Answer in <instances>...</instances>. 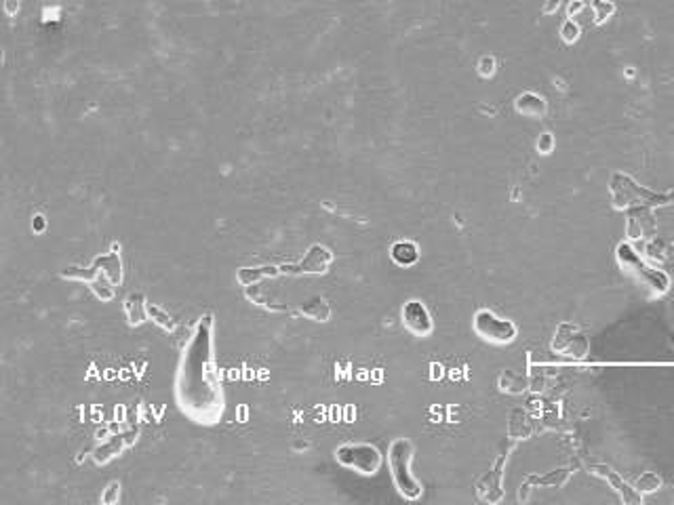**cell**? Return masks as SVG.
Segmentation results:
<instances>
[{
  "mask_svg": "<svg viewBox=\"0 0 674 505\" xmlns=\"http://www.w3.org/2000/svg\"><path fill=\"white\" fill-rule=\"evenodd\" d=\"M175 400L196 424H215L223 413V392L213 354V316H202L183 348L175 373Z\"/></svg>",
  "mask_w": 674,
  "mask_h": 505,
  "instance_id": "cell-1",
  "label": "cell"
},
{
  "mask_svg": "<svg viewBox=\"0 0 674 505\" xmlns=\"http://www.w3.org/2000/svg\"><path fill=\"white\" fill-rule=\"evenodd\" d=\"M609 192L614 198V206L620 211H628L633 206H647V209H658L674 202L673 192H652L643 185H639L633 177L626 173H616L609 181Z\"/></svg>",
  "mask_w": 674,
  "mask_h": 505,
  "instance_id": "cell-2",
  "label": "cell"
},
{
  "mask_svg": "<svg viewBox=\"0 0 674 505\" xmlns=\"http://www.w3.org/2000/svg\"><path fill=\"white\" fill-rule=\"evenodd\" d=\"M413 445L407 438H396L392 440L388 449V466L392 474V483L396 491L407 499V501H417L424 493L420 480L411 474V461H413Z\"/></svg>",
  "mask_w": 674,
  "mask_h": 505,
  "instance_id": "cell-3",
  "label": "cell"
},
{
  "mask_svg": "<svg viewBox=\"0 0 674 505\" xmlns=\"http://www.w3.org/2000/svg\"><path fill=\"white\" fill-rule=\"evenodd\" d=\"M616 259L620 263V268L624 270L626 276H630L633 280H637L641 287H645L647 291H652L654 295H664L670 289V276L649 263H645L641 259V255L628 244V242H620L616 249Z\"/></svg>",
  "mask_w": 674,
  "mask_h": 505,
  "instance_id": "cell-4",
  "label": "cell"
},
{
  "mask_svg": "<svg viewBox=\"0 0 674 505\" xmlns=\"http://www.w3.org/2000/svg\"><path fill=\"white\" fill-rule=\"evenodd\" d=\"M335 461L361 476H375L384 464V457L375 445L348 442L335 449Z\"/></svg>",
  "mask_w": 674,
  "mask_h": 505,
  "instance_id": "cell-5",
  "label": "cell"
},
{
  "mask_svg": "<svg viewBox=\"0 0 674 505\" xmlns=\"http://www.w3.org/2000/svg\"><path fill=\"white\" fill-rule=\"evenodd\" d=\"M472 327H474V333L481 339H485V341H489L493 346H508L519 335V327L512 320L502 318V316H498L495 312H491L487 308H483V310H479L474 314Z\"/></svg>",
  "mask_w": 674,
  "mask_h": 505,
  "instance_id": "cell-6",
  "label": "cell"
},
{
  "mask_svg": "<svg viewBox=\"0 0 674 505\" xmlns=\"http://www.w3.org/2000/svg\"><path fill=\"white\" fill-rule=\"evenodd\" d=\"M552 350L559 352V354H567L571 358H586L588 350H590V343H588V337L571 322H563L555 337H552Z\"/></svg>",
  "mask_w": 674,
  "mask_h": 505,
  "instance_id": "cell-7",
  "label": "cell"
},
{
  "mask_svg": "<svg viewBox=\"0 0 674 505\" xmlns=\"http://www.w3.org/2000/svg\"><path fill=\"white\" fill-rule=\"evenodd\" d=\"M401 320H403V327L415 335V337H428L432 335L434 331V320L426 308L424 301L420 299H409L403 308H401Z\"/></svg>",
  "mask_w": 674,
  "mask_h": 505,
  "instance_id": "cell-8",
  "label": "cell"
},
{
  "mask_svg": "<svg viewBox=\"0 0 674 505\" xmlns=\"http://www.w3.org/2000/svg\"><path fill=\"white\" fill-rule=\"evenodd\" d=\"M333 255L327 247L323 244H314L310 247V251L306 253V257L299 263H291V265H283L278 268L280 274H291V276H299V274H325L327 268L331 265Z\"/></svg>",
  "mask_w": 674,
  "mask_h": 505,
  "instance_id": "cell-9",
  "label": "cell"
},
{
  "mask_svg": "<svg viewBox=\"0 0 674 505\" xmlns=\"http://www.w3.org/2000/svg\"><path fill=\"white\" fill-rule=\"evenodd\" d=\"M512 451V445L506 447V451L498 457V461L493 464V468L479 480L477 489H479V497L487 504H498L504 497L502 491V476H504V466L508 461V453Z\"/></svg>",
  "mask_w": 674,
  "mask_h": 505,
  "instance_id": "cell-10",
  "label": "cell"
},
{
  "mask_svg": "<svg viewBox=\"0 0 674 505\" xmlns=\"http://www.w3.org/2000/svg\"><path fill=\"white\" fill-rule=\"evenodd\" d=\"M656 217H654V209L647 206H633L628 209V223H626V234L630 240H639V238H652L656 234Z\"/></svg>",
  "mask_w": 674,
  "mask_h": 505,
  "instance_id": "cell-11",
  "label": "cell"
},
{
  "mask_svg": "<svg viewBox=\"0 0 674 505\" xmlns=\"http://www.w3.org/2000/svg\"><path fill=\"white\" fill-rule=\"evenodd\" d=\"M592 470V474L595 476H601V478H605L614 489H616V493L622 497V501L624 504H630V505H639L641 504V493L635 489V487H630L628 483H624L620 476H618V472H614L609 466H592L590 468Z\"/></svg>",
  "mask_w": 674,
  "mask_h": 505,
  "instance_id": "cell-12",
  "label": "cell"
},
{
  "mask_svg": "<svg viewBox=\"0 0 674 505\" xmlns=\"http://www.w3.org/2000/svg\"><path fill=\"white\" fill-rule=\"evenodd\" d=\"M514 110L523 116H529V118H542L546 112H548V103L542 95L538 93H531V91H525L517 97L514 101Z\"/></svg>",
  "mask_w": 674,
  "mask_h": 505,
  "instance_id": "cell-13",
  "label": "cell"
},
{
  "mask_svg": "<svg viewBox=\"0 0 674 505\" xmlns=\"http://www.w3.org/2000/svg\"><path fill=\"white\" fill-rule=\"evenodd\" d=\"M533 432V424L531 417L527 415L525 409H512L510 417H508V436L512 440H525L529 438Z\"/></svg>",
  "mask_w": 674,
  "mask_h": 505,
  "instance_id": "cell-14",
  "label": "cell"
},
{
  "mask_svg": "<svg viewBox=\"0 0 674 505\" xmlns=\"http://www.w3.org/2000/svg\"><path fill=\"white\" fill-rule=\"evenodd\" d=\"M390 257H392V261H394L396 265H401V268H411V265L417 263V259H420V249H417V244L411 242V240H398V242L392 244Z\"/></svg>",
  "mask_w": 674,
  "mask_h": 505,
  "instance_id": "cell-15",
  "label": "cell"
},
{
  "mask_svg": "<svg viewBox=\"0 0 674 505\" xmlns=\"http://www.w3.org/2000/svg\"><path fill=\"white\" fill-rule=\"evenodd\" d=\"M124 314L131 324H141L148 320V301L141 293H131L124 299Z\"/></svg>",
  "mask_w": 674,
  "mask_h": 505,
  "instance_id": "cell-16",
  "label": "cell"
},
{
  "mask_svg": "<svg viewBox=\"0 0 674 505\" xmlns=\"http://www.w3.org/2000/svg\"><path fill=\"white\" fill-rule=\"evenodd\" d=\"M299 314L316 322H327L331 318V306L323 297H310L299 306Z\"/></svg>",
  "mask_w": 674,
  "mask_h": 505,
  "instance_id": "cell-17",
  "label": "cell"
},
{
  "mask_svg": "<svg viewBox=\"0 0 674 505\" xmlns=\"http://www.w3.org/2000/svg\"><path fill=\"white\" fill-rule=\"evenodd\" d=\"M93 265H95L112 284H118V282H120V278H122V265H120V257H118L116 253L97 257V259L93 261Z\"/></svg>",
  "mask_w": 674,
  "mask_h": 505,
  "instance_id": "cell-18",
  "label": "cell"
},
{
  "mask_svg": "<svg viewBox=\"0 0 674 505\" xmlns=\"http://www.w3.org/2000/svg\"><path fill=\"white\" fill-rule=\"evenodd\" d=\"M498 388L506 394H523L529 388V379L521 373H514L510 369L502 371L498 377Z\"/></svg>",
  "mask_w": 674,
  "mask_h": 505,
  "instance_id": "cell-19",
  "label": "cell"
},
{
  "mask_svg": "<svg viewBox=\"0 0 674 505\" xmlns=\"http://www.w3.org/2000/svg\"><path fill=\"white\" fill-rule=\"evenodd\" d=\"M660 487H662V478H660L656 472H645V474H641V476H639V480L635 483V489H637L641 495L656 493Z\"/></svg>",
  "mask_w": 674,
  "mask_h": 505,
  "instance_id": "cell-20",
  "label": "cell"
},
{
  "mask_svg": "<svg viewBox=\"0 0 674 505\" xmlns=\"http://www.w3.org/2000/svg\"><path fill=\"white\" fill-rule=\"evenodd\" d=\"M569 474H571V470H557V472H552V474H548V476H531L525 485H550V487H561L567 478H569Z\"/></svg>",
  "mask_w": 674,
  "mask_h": 505,
  "instance_id": "cell-21",
  "label": "cell"
},
{
  "mask_svg": "<svg viewBox=\"0 0 674 505\" xmlns=\"http://www.w3.org/2000/svg\"><path fill=\"white\" fill-rule=\"evenodd\" d=\"M148 318H152L158 327H162L164 331H173L175 329V322H173V318L162 310V308H158V306H154V303H148Z\"/></svg>",
  "mask_w": 674,
  "mask_h": 505,
  "instance_id": "cell-22",
  "label": "cell"
},
{
  "mask_svg": "<svg viewBox=\"0 0 674 505\" xmlns=\"http://www.w3.org/2000/svg\"><path fill=\"white\" fill-rule=\"evenodd\" d=\"M592 11H595V21L603 23V21H607L614 15L616 6L609 0H592Z\"/></svg>",
  "mask_w": 674,
  "mask_h": 505,
  "instance_id": "cell-23",
  "label": "cell"
},
{
  "mask_svg": "<svg viewBox=\"0 0 674 505\" xmlns=\"http://www.w3.org/2000/svg\"><path fill=\"white\" fill-rule=\"evenodd\" d=\"M89 284H91L93 293H95L101 301H110V299L114 297V291H112V287H108V282H105V276H103V274H99V276H97L95 280H91Z\"/></svg>",
  "mask_w": 674,
  "mask_h": 505,
  "instance_id": "cell-24",
  "label": "cell"
},
{
  "mask_svg": "<svg viewBox=\"0 0 674 505\" xmlns=\"http://www.w3.org/2000/svg\"><path fill=\"white\" fill-rule=\"evenodd\" d=\"M580 34H582V29H580V25H578L573 19H567V21L561 25V40L567 42V44L578 42V40H580Z\"/></svg>",
  "mask_w": 674,
  "mask_h": 505,
  "instance_id": "cell-25",
  "label": "cell"
},
{
  "mask_svg": "<svg viewBox=\"0 0 674 505\" xmlns=\"http://www.w3.org/2000/svg\"><path fill=\"white\" fill-rule=\"evenodd\" d=\"M536 147H538V152L540 154H550L552 150H555V135L552 133H542L540 137H538V141H536Z\"/></svg>",
  "mask_w": 674,
  "mask_h": 505,
  "instance_id": "cell-26",
  "label": "cell"
},
{
  "mask_svg": "<svg viewBox=\"0 0 674 505\" xmlns=\"http://www.w3.org/2000/svg\"><path fill=\"white\" fill-rule=\"evenodd\" d=\"M647 255H649L652 259L664 261V259H666V253H664V244H662V240H654V242H649V244H647Z\"/></svg>",
  "mask_w": 674,
  "mask_h": 505,
  "instance_id": "cell-27",
  "label": "cell"
},
{
  "mask_svg": "<svg viewBox=\"0 0 674 505\" xmlns=\"http://www.w3.org/2000/svg\"><path fill=\"white\" fill-rule=\"evenodd\" d=\"M118 495H120V485L118 483H110L105 493L101 495V501L103 504H114V501H118Z\"/></svg>",
  "mask_w": 674,
  "mask_h": 505,
  "instance_id": "cell-28",
  "label": "cell"
},
{
  "mask_svg": "<svg viewBox=\"0 0 674 505\" xmlns=\"http://www.w3.org/2000/svg\"><path fill=\"white\" fill-rule=\"evenodd\" d=\"M479 72L483 76H493L495 74V59L493 57H483L479 61Z\"/></svg>",
  "mask_w": 674,
  "mask_h": 505,
  "instance_id": "cell-29",
  "label": "cell"
},
{
  "mask_svg": "<svg viewBox=\"0 0 674 505\" xmlns=\"http://www.w3.org/2000/svg\"><path fill=\"white\" fill-rule=\"evenodd\" d=\"M582 8H584V4H582L580 0H573V2L569 4V8H567V15H569V17H573V15H576L578 11H582Z\"/></svg>",
  "mask_w": 674,
  "mask_h": 505,
  "instance_id": "cell-30",
  "label": "cell"
},
{
  "mask_svg": "<svg viewBox=\"0 0 674 505\" xmlns=\"http://www.w3.org/2000/svg\"><path fill=\"white\" fill-rule=\"evenodd\" d=\"M557 6H559V0H550V2H548V4L544 6V13H552V11H555Z\"/></svg>",
  "mask_w": 674,
  "mask_h": 505,
  "instance_id": "cell-31",
  "label": "cell"
}]
</instances>
